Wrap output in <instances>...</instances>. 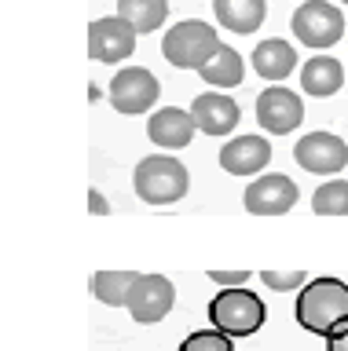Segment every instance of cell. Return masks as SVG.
<instances>
[{
	"label": "cell",
	"instance_id": "obj_20",
	"mask_svg": "<svg viewBox=\"0 0 348 351\" xmlns=\"http://www.w3.org/2000/svg\"><path fill=\"white\" fill-rule=\"evenodd\" d=\"M114 15H121L136 33H154V29L165 26L169 0H117Z\"/></svg>",
	"mask_w": 348,
	"mask_h": 351
},
{
	"label": "cell",
	"instance_id": "obj_11",
	"mask_svg": "<svg viewBox=\"0 0 348 351\" xmlns=\"http://www.w3.org/2000/svg\"><path fill=\"white\" fill-rule=\"evenodd\" d=\"M257 121L260 128L271 132V136H286L293 132L304 121V103L297 92H290V88H264V92L257 95Z\"/></svg>",
	"mask_w": 348,
	"mask_h": 351
},
{
	"label": "cell",
	"instance_id": "obj_7",
	"mask_svg": "<svg viewBox=\"0 0 348 351\" xmlns=\"http://www.w3.org/2000/svg\"><path fill=\"white\" fill-rule=\"evenodd\" d=\"M293 161L312 176H337L348 165V143L334 132H308L293 147Z\"/></svg>",
	"mask_w": 348,
	"mask_h": 351
},
{
	"label": "cell",
	"instance_id": "obj_25",
	"mask_svg": "<svg viewBox=\"0 0 348 351\" xmlns=\"http://www.w3.org/2000/svg\"><path fill=\"white\" fill-rule=\"evenodd\" d=\"M89 205H92L95 216H106V213H111V205H106V197H103L100 191H89Z\"/></svg>",
	"mask_w": 348,
	"mask_h": 351
},
{
	"label": "cell",
	"instance_id": "obj_4",
	"mask_svg": "<svg viewBox=\"0 0 348 351\" xmlns=\"http://www.w3.org/2000/svg\"><path fill=\"white\" fill-rule=\"evenodd\" d=\"M264 300H260L257 293H249L246 285L242 289H224L213 296L209 304V322L213 329H220V333H227L231 340L238 337H253L260 326H264Z\"/></svg>",
	"mask_w": 348,
	"mask_h": 351
},
{
	"label": "cell",
	"instance_id": "obj_6",
	"mask_svg": "<svg viewBox=\"0 0 348 351\" xmlns=\"http://www.w3.org/2000/svg\"><path fill=\"white\" fill-rule=\"evenodd\" d=\"M158 77L143 70V66H125V70L114 73L111 88H106V95H111V106L117 110V114H147L150 106L158 103Z\"/></svg>",
	"mask_w": 348,
	"mask_h": 351
},
{
	"label": "cell",
	"instance_id": "obj_12",
	"mask_svg": "<svg viewBox=\"0 0 348 351\" xmlns=\"http://www.w3.org/2000/svg\"><path fill=\"white\" fill-rule=\"evenodd\" d=\"M191 117H194V125H198V132H205V136H227V132H235V125L242 121V110H238V103L224 92H202V95H194V103H191Z\"/></svg>",
	"mask_w": 348,
	"mask_h": 351
},
{
	"label": "cell",
	"instance_id": "obj_15",
	"mask_svg": "<svg viewBox=\"0 0 348 351\" xmlns=\"http://www.w3.org/2000/svg\"><path fill=\"white\" fill-rule=\"evenodd\" d=\"M249 62H253L257 77L279 84V81H286V77L297 70V51H293V44H286L282 37H268V40H260L253 48Z\"/></svg>",
	"mask_w": 348,
	"mask_h": 351
},
{
	"label": "cell",
	"instance_id": "obj_21",
	"mask_svg": "<svg viewBox=\"0 0 348 351\" xmlns=\"http://www.w3.org/2000/svg\"><path fill=\"white\" fill-rule=\"evenodd\" d=\"M315 216H348V180H326L312 194Z\"/></svg>",
	"mask_w": 348,
	"mask_h": 351
},
{
	"label": "cell",
	"instance_id": "obj_10",
	"mask_svg": "<svg viewBox=\"0 0 348 351\" xmlns=\"http://www.w3.org/2000/svg\"><path fill=\"white\" fill-rule=\"evenodd\" d=\"M172 304H176V289L165 274H139L136 289L128 296V315L139 326H154L172 311Z\"/></svg>",
	"mask_w": 348,
	"mask_h": 351
},
{
	"label": "cell",
	"instance_id": "obj_14",
	"mask_svg": "<svg viewBox=\"0 0 348 351\" xmlns=\"http://www.w3.org/2000/svg\"><path fill=\"white\" fill-rule=\"evenodd\" d=\"M194 128L198 125H194L191 110H180V106H161L147 117V136L161 150H183L194 139Z\"/></svg>",
	"mask_w": 348,
	"mask_h": 351
},
{
	"label": "cell",
	"instance_id": "obj_17",
	"mask_svg": "<svg viewBox=\"0 0 348 351\" xmlns=\"http://www.w3.org/2000/svg\"><path fill=\"white\" fill-rule=\"evenodd\" d=\"M341 84H345V66L334 55H315V59H308L301 66V88L315 99L334 95Z\"/></svg>",
	"mask_w": 348,
	"mask_h": 351
},
{
	"label": "cell",
	"instance_id": "obj_2",
	"mask_svg": "<svg viewBox=\"0 0 348 351\" xmlns=\"http://www.w3.org/2000/svg\"><path fill=\"white\" fill-rule=\"evenodd\" d=\"M132 186L139 194V202L147 205H172L187 194L191 186V176H187V165L176 161L172 154H150L136 165L132 172Z\"/></svg>",
	"mask_w": 348,
	"mask_h": 351
},
{
	"label": "cell",
	"instance_id": "obj_1",
	"mask_svg": "<svg viewBox=\"0 0 348 351\" xmlns=\"http://www.w3.org/2000/svg\"><path fill=\"white\" fill-rule=\"evenodd\" d=\"M297 326L315 337H334L348 329V285L341 278H312L297 293Z\"/></svg>",
	"mask_w": 348,
	"mask_h": 351
},
{
	"label": "cell",
	"instance_id": "obj_16",
	"mask_svg": "<svg viewBox=\"0 0 348 351\" xmlns=\"http://www.w3.org/2000/svg\"><path fill=\"white\" fill-rule=\"evenodd\" d=\"M213 15L231 33H253L268 15V0H213Z\"/></svg>",
	"mask_w": 348,
	"mask_h": 351
},
{
	"label": "cell",
	"instance_id": "obj_24",
	"mask_svg": "<svg viewBox=\"0 0 348 351\" xmlns=\"http://www.w3.org/2000/svg\"><path fill=\"white\" fill-rule=\"evenodd\" d=\"M209 278L220 285V289H242V285L253 278V271H209Z\"/></svg>",
	"mask_w": 348,
	"mask_h": 351
},
{
	"label": "cell",
	"instance_id": "obj_9",
	"mask_svg": "<svg viewBox=\"0 0 348 351\" xmlns=\"http://www.w3.org/2000/svg\"><path fill=\"white\" fill-rule=\"evenodd\" d=\"M136 37L139 33L128 26L121 15H103L89 26V55L95 62H125L136 51Z\"/></svg>",
	"mask_w": 348,
	"mask_h": 351
},
{
	"label": "cell",
	"instance_id": "obj_18",
	"mask_svg": "<svg viewBox=\"0 0 348 351\" xmlns=\"http://www.w3.org/2000/svg\"><path fill=\"white\" fill-rule=\"evenodd\" d=\"M202 81L213 84V88H238L246 77V62L242 55H238L235 48H227V44H220V48L213 51V59L202 66Z\"/></svg>",
	"mask_w": 348,
	"mask_h": 351
},
{
	"label": "cell",
	"instance_id": "obj_3",
	"mask_svg": "<svg viewBox=\"0 0 348 351\" xmlns=\"http://www.w3.org/2000/svg\"><path fill=\"white\" fill-rule=\"evenodd\" d=\"M220 48V33L202 19H183L176 22L165 40H161V55L176 66V70H202L213 59V51Z\"/></svg>",
	"mask_w": 348,
	"mask_h": 351
},
{
	"label": "cell",
	"instance_id": "obj_22",
	"mask_svg": "<svg viewBox=\"0 0 348 351\" xmlns=\"http://www.w3.org/2000/svg\"><path fill=\"white\" fill-rule=\"evenodd\" d=\"M176 351H235V340L227 333H220V329H198Z\"/></svg>",
	"mask_w": 348,
	"mask_h": 351
},
{
	"label": "cell",
	"instance_id": "obj_5",
	"mask_svg": "<svg viewBox=\"0 0 348 351\" xmlns=\"http://www.w3.org/2000/svg\"><path fill=\"white\" fill-rule=\"evenodd\" d=\"M290 29H293V37L301 44H308L312 51H326L345 37V15L337 4H326V0H304V4L293 11Z\"/></svg>",
	"mask_w": 348,
	"mask_h": 351
},
{
	"label": "cell",
	"instance_id": "obj_8",
	"mask_svg": "<svg viewBox=\"0 0 348 351\" xmlns=\"http://www.w3.org/2000/svg\"><path fill=\"white\" fill-rule=\"evenodd\" d=\"M297 197L301 191L286 172H268V176H257L246 186L242 202H246V213H253V216H286L297 205Z\"/></svg>",
	"mask_w": 348,
	"mask_h": 351
},
{
	"label": "cell",
	"instance_id": "obj_27",
	"mask_svg": "<svg viewBox=\"0 0 348 351\" xmlns=\"http://www.w3.org/2000/svg\"><path fill=\"white\" fill-rule=\"evenodd\" d=\"M341 4H348V0H341Z\"/></svg>",
	"mask_w": 348,
	"mask_h": 351
},
{
	"label": "cell",
	"instance_id": "obj_13",
	"mask_svg": "<svg viewBox=\"0 0 348 351\" xmlns=\"http://www.w3.org/2000/svg\"><path fill=\"white\" fill-rule=\"evenodd\" d=\"M271 161V143L264 136H235L220 147V169L227 176H257Z\"/></svg>",
	"mask_w": 348,
	"mask_h": 351
},
{
	"label": "cell",
	"instance_id": "obj_23",
	"mask_svg": "<svg viewBox=\"0 0 348 351\" xmlns=\"http://www.w3.org/2000/svg\"><path fill=\"white\" fill-rule=\"evenodd\" d=\"M260 282L268 285V289H275V293H290V289H304L308 285V274L304 271H260Z\"/></svg>",
	"mask_w": 348,
	"mask_h": 351
},
{
	"label": "cell",
	"instance_id": "obj_19",
	"mask_svg": "<svg viewBox=\"0 0 348 351\" xmlns=\"http://www.w3.org/2000/svg\"><path fill=\"white\" fill-rule=\"evenodd\" d=\"M136 282H139V271H95L92 293L106 307H128V296H132Z\"/></svg>",
	"mask_w": 348,
	"mask_h": 351
},
{
	"label": "cell",
	"instance_id": "obj_26",
	"mask_svg": "<svg viewBox=\"0 0 348 351\" xmlns=\"http://www.w3.org/2000/svg\"><path fill=\"white\" fill-rule=\"evenodd\" d=\"M326 351H348V329H345V333L326 337Z\"/></svg>",
	"mask_w": 348,
	"mask_h": 351
}]
</instances>
